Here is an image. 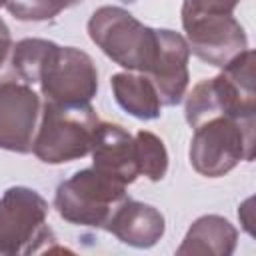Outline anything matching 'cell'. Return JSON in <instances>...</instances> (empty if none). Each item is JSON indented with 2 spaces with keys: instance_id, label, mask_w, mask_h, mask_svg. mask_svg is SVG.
Masks as SVG:
<instances>
[{
  "instance_id": "cell-1",
  "label": "cell",
  "mask_w": 256,
  "mask_h": 256,
  "mask_svg": "<svg viewBox=\"0 0 256 256\" xmlns=\"http://www.w3.org/2000/svg\"><path fill=\"white\" fill-rule=\"evenodd\" d=\"M254 50H244L214 78L200 80L186 96L184 116L196 128L218 116L256 118Z\"/></svg>"
},
{
  "instance_id": "cell-2",
  "label": "cell",
  "mask_w": 256,
  "mask_h": 256,
  "mask_svg": "<svg viewBox=\"0 0 256 256\" xmlns=\"http://www.w3.org/2000/svg\"><path fill=\"white\" fill-rule=\"evenodd\" d=\"M98 122L100 118L90 104L68 106L44 100L32 152L44 164L80 160L92 150Z\"/></svg>"
},
{
  "instance_id": "cell-3",
  "label": "cell",
  "mask_w": 256,
  "mask_h": 256,
  "mask_svg": "<svg viewBox=\"0 0 256 256\" xmlns=\"http://www.w3.org/2000/svg\"><path fill=\"white\" fill-rule=\"evenodd\" d=\"M256 118L218 116L194 128L190 140V164L206 178H220L242 160L254 158Z\"/></svg>"
},
{
  "instance_id": "cell-4",
  "label": "cell",
  "mask_w": 256,
  "mask_h": 256,
  "mask_svg": "<svg viewBox=\"0 0 256 256\" xmlns=\"http://www.w3.org/2000/svg\"><path fill=\"white\" fill-rule=\"evenodd\" d=\"M90 40L118 66L146 74L156 54V28L120 6H100L88 20Z\"/></svg>"
},
{
  "instance_id": "cell-5",
  "label": "cell",
  "mask_w": 256,
  "mask_h": 256,
  "mask_svg": "<svg viewBox=\"0 0 256 256\" xmlns=\"http://www.w3.org/2000/svg\"><path fill=\"white\" fill-rule=\"evenodd\" d=\"M48 202L32 188L12 186L0 198V256L52 250Z\"/></svg>"
},
{
  "instance_id": "cell-6",
  "label": "cell",
  "mask_w": 256,
  "mask_h": 256,
  "mask_svg": "<svg viewBox=\"0 0 256 256\" xmlns=\"http://www.w3.org/2000/svg\"><path fill=\"white\" fill-rule=\"evenodd\" d=\"M128 198L126 186L94 166L74 172L68 180L60 182L54 194V208L70 224L104 228L116 206Z\"/></svg>"
},
{
  "instance_id": "cell-7",
  "label": "cell",
  "mask_w": 256,
  "mask_h": 256,
  "mask_svg": "<svg viewBox=\"0 0 256 256\" xmlns=\"http://www.w3.org/2000/svg\"><path fill=\"white\" fill-rule=\"evenodd\" d=\"M36 84L46 102L90 104L98 92V70L84 50L50 42Z\"/></svg>"
},
{
  "instance_id": "cell-8",
  "label": "cell",
  "mask_w": 256,
  "mask_h": 256,
  "mask_svg": "<svg viewBox=\"0 0 256 256\" xmlns=\"http://www.w3.org/2000/svg\"><path fill=\"white\" fill-rule=\"evenodd\" d=\"M182 26L190 54L210 66L224 68L248 50L246 32L232 14L184 18Z\"/></svg>"
},
{
  "instance_id": "cell-9",
  "label": "cell",
  "mask_w": 256,
  "mask_h": 256,
  "mask_svg": "<svg viewBox=\"0 0 256 256\" xmlns=\"http://www.w3.org/2000/svg\"><path fill=\"white\" fill-rule=\"evenodd\" d=\"M42 102L38 92L20 82H0V148L28 154L38 130Z\"/></svg>"
},
{
  "instance_id": "cell-10",
  "label": "cell",
  "mask_w": 256,
  "mask_h": 256,
  "mask_svg": "<svg viewBox=\"0 0 256 256\" xmlns=\"http://www.w3.org/2000/svg\"><path fill=\"white\" fill-rule=\"evenodd\" d=\"M190 48L180 32L156 28V54L146 72L152 80L162 106H176L186 96L188 88Z\"/></svg>"
},
{
  "instance_id": "cell-11",
  "label": "cell",
  "mask_w": 256,
  "mask_h": 256,
  "mask_svg": "<svg viewBox=\"0 0 256 256\" xmlns=\"http://www.w3.org/2000/svg\"><path fill=\"white\" fill-rule=\"evenodd\" d=\"M90 154L92 166L98 172L122 182L124 186L132 184L140 176L134 136L126 132L120 124L98 122Z\"/></svg>"
},
{
  "instance_id": "cell-12",
  "label": "cell",
  "mask_w": 256,
  "mask_h": 256,
  "mask_svg": "<svg viewBox=\"0 0 256 256\" xmlns=\"http://www.w3.org/2000/svg\"><path fill=\"white\" fill-rule=\"evenodd\" d=\"M104 230L114 234L122 244L134 248H152L166 230L164 216L152 204L124 198L110 214Z\"/></svg>"
},
{
  "instance_id": "cell-13",
  "label": "cell",
  "mask_w": 256,
  "mask_h": 256,
  "mask_svg": "<svg viewBox=\"0 0 256 256\" xmlns=\"http://www.w3.org/2000/svg\"><path fill=\"white\" fill-rule=\"evenodd\" d=\"M238 230L218 214H206L192 222L176 254H200V256H230L236 250Z\"/></svg>"
},
{
  "instance_id": "cell-14",
  "label": "cell",
  "mask_w": 256,
  "mask_h": 256,
  "mask_svg": "<svg viewBox=\"0 0 256 256\" xmlns=\"http://www.w3.org/2000/svg\"><path fill=\"white\" fill-rule=\"evenodd\" d=\"M112 94L118 106L138 120H156L162 114L160 96L146 74L118 72L110 78Z\"/></svg>"
},
{
  "instance_id": "cell-15",
  "label": "cell",
  "mask_w": 256,
  "mask_h": 256,
  "mask_svg": "<svg viewBox=\"0 0 256 256\" xmlns=\"http://www.w3.org/2000/svg\"><path fill=\"white\" fill-rule=\"evenodd\" d=\"M134 146L140 176H146L150 182H160L168 172V152L162 138L154 132L138 130L134 134Z\"/></svg>"
},
{
  "instance_id": "cell-16",
  "label": "cell",
  "mask_w": 256,
  "mask_h": 256,
  "mask_svg": "<svg viewBox=\"0 0 256 256\" xmlns=\"http://www.w3.org/2000/svg\"><path fill=\"white\" fill-rule=\"evenodd\" d=\"M4 6L14 18L26 22L52 20L62 12L56 0H4Z\"/></svg>"
},
{
  "instance_id": "cell-17",
  "label": "cell",
  "mask_w": 256,
  "mask_h": 256,
  "mask_svg": "<svg viewBox=\"0 0 256 256\" xmlns=\"http://www.w3.org/2000/svg\"><path fill=\"white\" fill-rule=\"evenodd\" d=\"M240 0H184L182 20L196 16H214V14H232Z\"/></svg>"
},
{
  "instance_id": "cell-18",
  "label": "cell",
  "mask_w": 256,
  "mask_h": 256,
  "mask_svg": "<svg viewBox=\"0 0 256 256\" xmlns=\"http://www.w3.org/2000/svg\"><path fill=\"white\" fill-rule=\"evenodd\" d=\"M12 48H14V42H12V36H10V28L0 18V82L16 80V76L12 72V64H10Z\"/></svg>"
},
{
  "instance_id": "cell-19",
  "label": "cell",
  "mask_w": 256,
  "mask_h": 256,
  "mask_svg": "<svg viewBox=\"0 0 256 256\" xmlns=\"http://www.w3.org/2000/svg\"><path fill=\"white\" fill-rule=\"evenodd\" d=\"M56 2L60 4V8H62V10H66V8H72V6L80 4L82 0H56Z\"/></svg>"
},
{
  "instance_id": "cell-20",
  "label": "cell",
  "mask_w": 256,
  "mask_h": 256,
  "mask_svg": "<svg viewBox=\"0 0 256 256\" xmlns=\"http://www.w3.org/2000/svg\"><path fill=\"white\" fill-rule=\"evenodd\" d=\"M2 6H4V0H0V8H2Z\"/></svg>"
}]
</instances>
